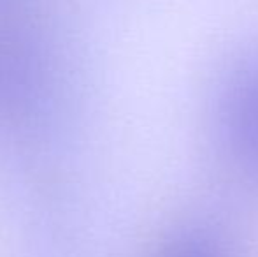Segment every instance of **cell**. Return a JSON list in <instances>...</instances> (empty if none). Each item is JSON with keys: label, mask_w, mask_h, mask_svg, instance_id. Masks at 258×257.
<instances>
[{"label": "cell", "mask_w": 258, "mask_h": 257, "mask_svg": "<svg viewBox=\"0 0 258 257\" xmlns=\"http://www.w3.org/2000/svg\"><path fill=\"white\" fill-rule=\"evenodd\" d=\"M209 118L220 159L241 182L258 189V52L242 53L221 71Z\"/></svg>", "instance_id": "1"}]
</instances>
